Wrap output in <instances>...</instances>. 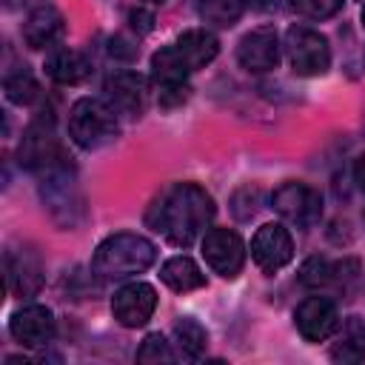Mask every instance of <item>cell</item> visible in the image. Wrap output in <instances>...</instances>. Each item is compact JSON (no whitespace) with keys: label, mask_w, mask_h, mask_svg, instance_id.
<instances>
[{"label":"cell","mask_w":365,"mask_h":365,"mask_svg":"<svg viewBox=\"0 0 365 365\" xmlns=\"http://www.w3.org/2000/svg\"><path fill=\"white\" fill-rule=\"evenodd\" d=\"M251 259L262 274H277L294 259V240L282 222H265L251 237Z\"/></svg>","instance_id":"cell-11"},{"label":"cell","mask_w":365,"mask_h":365,"mask_svg":"<svg viewBox=\"0 0 365 365\" xmlns=\"http://www.w3.org/2000/svg\"><path fill=\"white\" fill-rule=\"evenodd\" d=\"M165 0H143V6H148V9H157V6H163Z\"/></svg>","instance_id":"cell-33"},{"label":"cell","mask_w":365,"mask_h":365,"mask_svg":"<svg viewBox=\"0 0 365 365\" xmlns=\"http://www.w3.org/2000/svg\"><path fill=\"white\" fill-rule=\"evenodd\" d=\"M174 342H168L163 334H148L143 342H140V348H137V362H174L177 359V354H174V348H171Z\"/></svg>","instance_id":"cell-26"},{"label":"cell","mask_w":365,"mask_h":365,"mask_svg":"<svg viewBox=\"0 0 365 365\" xmlns=\"http://www.w3.org/2000/svg\"><path fill=\"white\" fill-rule=\"evenodd\" d=\"M217 208L214 197L197 182H174L148 205L145 222L163 234L171 245L188 248L211 225Z\"/></svg>","instance_id":"cell-1"},{"label":"cell","mask_w":365,"mask_h":365,"mask_svg":"<svg viewBox=\"0 0 365 365\" xmlns=\"http://www.w3.org/2000/svg\"><path fill=\"white\" fill-rule=\"evenodd\" d=\"M345 0H291V9L308 20H328L342 9Z\"/></svg>","instance_id":"cell-28"},{"label":"cell","mask_w":365,"mask_h":365,"mask_svg":"<svg viewBox=\"0 0 365 365\" xmlns=\"http://www.w3.org/2000/svg\"><path fill=\"white\" fill-rule=\"evenodd\" d=\"M3 94L9 103L14 106H34L43 91H40V83L34 77V71L29 66H11L3 77Z\"/></svg>","instance_id":"cell-23"},{"label":"cell","mask_w":365,"mask_h":365,"mask_svg":"<svg viewBox=\"0 0 365 365\" xmlns=\"http://www.w3.org/2000/svg\"><path fill=\"white\" fill-rule=\"evenodd\" d=\"M103 91H106L103 97L111 103V108L128 120H137L148 106V83L137 71L123 68V71L108 74L103 83Z\"/></svg>","instance_id":"cell-15"},{"label":"cell","mask_w":365,"mask_h":365,"mask_svg":"<svg viewBox=\"0 0 365 365\" xmlns=\"http://www.w3.org/2000/svg\"><path fill=\"white\" fill-rule=\"evenodd\" d=\"M171 336H174V345H177V354L182 359H200L205 354V345H208V334L205 328L194 319V317H180L171 328Z\"/></svg>","instance_id":"cell-24"},{"label":"cell","mask_w":365,"mask_h":365,"mask_svg":"<svg viewBox=\"0 0 365 365\" xmlns=\"http://www.w3.org/2000/svg\"><path fill=\"white\" fill-rule=\"evenodd\" d=\"M279 34L274 26H257L251 31H245L237 43V63L251 71V74H262L277 68L279 63Z\"/></svg>","instance_id":"cell-14"},{"label":"cell","mask_w":365,"mask_h":365,"mask_svg":"<svg viewBox=\"0 0 365 365\" xmlns=\"http://www.w3.org/2000/svg\"><path fill=\"white\" fill-rule=\"evenodd\" d=\"M3 262H6V288L20 299L37 297V291L43 288V265L37 254L29 248H9Z\"/></svg>","instance_id":"cell-17"},{"label":"cell","mask_w":365,"mask_h":365,"mask_svg":"<svg viewBox=\"0 0 365 365\" xmlns=\"http://www.w3.org/2000/svg\"><path fill=\"white\" fill-rule=\"evenodd\" d=\"M17 163L20 168L43 177L46 171L68 163L63 145H60V137L54 131V117L51 111H40L23 131V140H20V148H17Z\"/></svg>","instance_id":"cell-5"},{"label":"cell","mask_w":365,"mask_h":365,"mask_svg":"<svg viewBox=\"0 0 365 365\" xmlns=\"http://www.w3.org/2000/svg\"><path fill=\"white\" fill-rule=\"evenodd\" d=\"M299 282L314 288V291H336V294H351L359 282V262L356 259H325V257H311L299 268Z\"/></svg>","instance_id":"cell-10"},{"label":"cell","mask_w":365,"mask_h":365,"mask_svg":"<svg viewBox=\"0 0 365 365\" xmlns=\"http://www.w3.org/2000/svg\"><path fill=\"white\" fill-rule=\"evenodd\" d=\"M354 182H356V188L365 194V154H359L356 163H354Z\"/></svg>","instance_id":"cell-31"},{"label":"cell","mask_w":365,"mask_h":365,"mask_svg":"<svg viewBox=\"0 0 365 365\" xmlns=\"http://www.w3.org/2000/svg\"><path fill=\"white\" fill-rule=\"evenodd\" d=\"M26 3H29V0H3V6H6L9 11H11V9H23Z\"/></svg>","instance_id":"cell-32"},{"label":"cell","mask_w":365,"mask_h":365,"mask_svg":"<svg viewBox=\"0 0 365 365\" xmlns=\"http://www.w3.org/2000/svg\"><path fill=\"white\" fill-rule=\"evenodd\" d=\"M259 202H262V191L257 185H242L231 197V211L237 220H251L259 211Z\"/></svg>","instance_id":"cell-27"},{"label":"cell","mask_w":365,"mask_h":365,"mask_svg":"<svg viewBox=\"0 0 365 365\" xmlns=\"http://www.w3.org/2000/svg\"><path fill=\"white\" fill-rule=\"evenodd\" d=\"M334 362H362L365 359V322L362 317H345L336 328V342L331 348Z\"/></svg>","instance_id":"cell-22"},{"label":"cell","mask_w":365,"mask_h":365,"mask_svg":"<svg viewBox=\"0 0 365 365\" xmlns=\"http://www.w3.org/2000/svg\"><path fill=\"white\" fill-rule=\"evenodd\" d=\"M9 334L23 348H43V345H48L54 339V334H57V322H54L51 308L40 305V302L23 305L20 311L11 314Z\"/></svg>","instance_id":"cell-16"},{"label":"cell","mask_w":365,"mask_h":365,"mask_svg":"<svg viewBox=\"0 0 365 365\" xmlns=\"http://www.w3.org/2000/svg\"><path fill=\"white\" fill-rule=\"evenodd\" d=\"M245 3L248 0H197V14L214 29H231L242 17Z\"/></svg>","instance_id":"cell-25"},{"label":"cell","mask_w":365,"mask_h":365,"mask_svg":"<svg viewBox=\"0 0 365 365\" xmlns=\"http://www.w3.org/2000/svg\"><path fill=\"white\" fill-rule=\"evenodd\" d=\"M128 26L137 31V34H148V31H154V9H148V6H137V9H131L128 11Z\"/></svg>","instance_id":"cell-29"},{"label":"cell","mask_w":365,"mask_h":365,"mask_svg":"<svg viewBox=\"0 0 365 365\" xmlns=\"http://www.w3.org/2000/svg\"><path fill=\"white\" fill-rule=\"evenodd\" d=\"M271 208L297 228H311L322 217V194L308 182L288 180L271 194Z\"/></svg>","instance_id":"cell-7"},{"label":"cell","mask_w":365,"mask_h":365,"mask_svg":"<svg viewBox=\"0 0 365 365\" xmlns=\"http://www.w3.org/2000/svg\"><path fill=\"white\" fill-rule=\"evenodd\" d=\"M188 66L182 63V57L177 54L174 43L171 46H163L151 54V83L157 86L160 91V106L171 108V106H180L188 100Z\"/></svg>","instance_id":"cell-8"},{"label":"cell","mask_w":365,"mask_h":365,"mask_svg":"<svg viewBox=\"0 0 365 365\" xmlns=\"http://www.w3.org/2000/svg\"><path fill=\"white\" fill-rule=\"evenodd\" d=\"M174 48L188 66V71H197V68H205L220 54V40L208 29H188L174 40Z\"/></svg>","instance_id":"cell-20"},{"label":"cell","mask_w":365,"mask_h":365,"mask_svg":"<svg viewBox=\"0 0 365 365\" xmlns=\"http://www.w3.org/2000/svg\"><path fill=\"white\" fill-rule=\"evenodd\" d=\"M285 57L299 77H319L331 68V46L328 37L308 26H291L285 31Z\"/></svg>","instance_id":"cell-6"},{"label":"cell","mask_w":365,"mask_h":365,"mask_svg":"<svg viewBox=\"0 0 365 365\" xmlns=\"http://www.w3.org/2000/svg\"><path fill=\"white\" fill-rule=\"evenodd\" d=\"M120 131V114L106 97H80L68 111V137L83 151L108 145Z\"/></svg>","instance_id":"cell-4"},{"label":"cell","mask_w":365,"mask_h":365,"mask_svg":"<svg viewBox=\"0 0 365 365\" xmlns=\"http://www.w3.org/2000/svg\"><path fill=\"white\" fill-rule=\"evenodd\" d=\"M294 325L297 331L302 334V339L308 342H325L336 334L339 328V311H336V302L322 297V294H314V297H305L297 311H294Z\"/></svg>","instance_id":"cell-13"},{"label":"cell","mask_w":365,"mask_h":365,"mask_svg":"<svg viewBox=\"0 0 365 365\" xmlns=\"http://www.w3.org/2000/svg\"><path fill=\"white\" fill-rule=\"evenodd\" d=\"M66 34V17L54 3H37L26 23H23V40L29 48H54Z\"/></svg>","instance_id":"cell-18"},{"label":"cell","mask_w":365,"mask_h":365,"mask_svg":"<svg viewBox=\"0 0 365 365\" xmlns=\"http://www.w3.org/2000/svg\"><path fill=\"white\" fill-rule=\"evenodd\" d=\"M46 77L57 86H80L88 74H91V63L83 51L68 48V46H54L46 54Z\"/></svg>","instance_id":"cell-19"},{"label":"cell","mask_w":365,"mask_h":365,"mask_svg":"<svg viewBox=\"0 0 365 365\" xmlns=\"http://www.w3.org/2000/svg\"><path fill=\"white\" fill-rule=\"evenodd\" d=\"M157 308V291L148 282H125L111 297V314L123 328H143Z\"/></svg>","instance_id":"cell-12"},{"label":"cell","mask_w":365,"mask_h":365,"mask_svg":"<svg viewBox=\"0 0 365 365\" xmlns=\"http://www.w3.org/2000/svg\"><path fill=\"white\" fill-rule=\"evenodd\" d=\"M160 279H163L171 291H177V294H188V291H197V288L205 285L202 268H200L191 257H185V254L168 257V259L160 265Z\"/></svg>","instance_id":"cell-21"},{"label":"cell","mask_w":365,"mask_h":365,"mask_svg":"<svg viewBox=\"0 0 365 365\" xmlns=\"http://www.w3.org/2000/svg\"><path fill=\"white\" fill-rule=\"evenodd\" d=\"M37 191H40V202H43L46 214L63 231H71L86 220V200H83V191H80L71 163H63V165L46 171L40 177Z\"/></svg>","instance_id":"cell-3"},{"label":"cell","mask_w":365,"mask_h":365,"mask_svg":"<svg viewBox=\"0 0 365 365\" xmlns=\"http://www.w3.org/2000/svg\"><path fill=\"white\" fill-rule=\"evenodd\" d=\"M202 259L222 279H234L245 265V242L234 228H208L200 240Z\"/></svg>","instance_id":"cell-9"},{"label":"cell","mask_w":365,"mask_h":365,"mask_svg":"<svg viewBox=\"0 0 365 365\" xmlns=\"http://www.w3.org/2000/svg\"><path fill=\"white\" fill-rule=\"evenodd\" d=\"M362 29H365V6H362Z\"/></svg>","instance_id":"cell-34"},{"label":"cell","mask_w":365,"mask_h":365,"mask_svg":"<svg viewBox=\"0 0 365 365\" xmlns=\"http://www.w3.org/2000/svg\"><path fill=\"white\" fill-rule=\"evenodd\" d=\"M108 51H111V54H117V57H125V60H131V57L137 54V46H131L125 37H114Z\"/></svg>","instance_id":"cell-30"},{"label":"cell","mask_w":365,"mask_h":365,"mask_svg":"<svg viewBox=\"0 0 365 365\" xmlns=\"http://www.w3.org/2000/svg\"><path fill=\"white\" fill-rule=\"evenodd\" d=\"M154 259H157V248L151 240L134 231H117L94 248L91 271L100 279H125L148 271Z\"/></svg>","instance_id":"cell-2"}]
</instances>
